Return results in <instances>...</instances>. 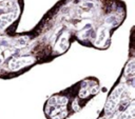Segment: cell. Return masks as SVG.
<instances>
[{
	"instance_id": "6da1fadb",
	"label": "cell",
	"mask_w": 135,
	"mask_h": 119,
	"mask_svg": "<svg viewBox=\"0 0 135 119\" xmlns=\"http://www.w3.org/2000/svg\"><path fill=\"white\" fill-rule=\"evenodd\" d=\"M100 90L97 78L82 79L69 88L51 96L43 106L46 119H66L79 112Z\"/></svg>"
},
{
	"instance_id": "7a4b0ae2",
	"label": "cell",
	"mask_w": 135,
	"mask_h": 119,
	"mask_svg": "<svg viewBox=\"0 0 135 119\" xmlns=\"http://www.w3.org/2000/svg\"><path fill=\"white\" fill-rule=\"evenodd\" d=\"M96 119H135L134 77L121 74Z\"/></svg>"
}]
</instances>
